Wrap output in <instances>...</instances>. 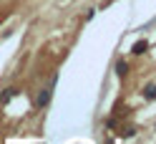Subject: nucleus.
Segmentation results:
<instances>
[{"label":"nucleus","instance_id":"nucleus-1","mask_svg":"<svg viewBox=\"0 0 156 144\" xmlns=\"http://www.w3.org/2000/svg\"><path fill=\"white\" fill-rule=\"evenodd\" d=\"M53 83H55V79H53ZM53 83H51V89H45V91H41V94H38V106H45V104L51 101V91H53Z\"/></svg>","mask_w":156,"mask_h":144},{"label":"nucleus","instance_id":"nucleus-2","mask_svg":"<svg viewBox=\"0 0 156 144\" xmlns=\"http://www.w3.org/2000/svg\"><path fill=\"white\" fill-rule=\"evenodd\" d=\"M15 94H18V89H5L3 94H0V101H3V104H8V101H10Z\"/></svg>","mask_w":156,"mask_h":144},{"label":"nucleus","instance_id":"nucleus-3","mask_svg":"<svg viewBox=\"0 0 156 144\" xmlns=\"http://www.w3.org/2000/svg\"><path fill=\"white\" fill-rule=\"evenodd\" d=\"M146 48H149V43H146V41H139V43L133 46V53H136V56H141V53L146 51Z\"/></svg>","mask_w":156,"mask_h":144},{"label":"nucleus","instance_id":"nucleus-4","mask_svg":"<svg viewBox=\"0 0 156 144\" xmlns=\"http://www.w3.org/2000/svg\"><path fill=\"white\" fill-rule=\"evenodd\" d=\"M144 99H149V101H151V99H156V83H151L149 89L144 91Z\"/></svg>","mask_w":156,"mask_h":144},{"label":"nucleus","instance_id":"nucleus-5","mask_svg":"<svg viewBox=\"0 0 156 144\" xmlns=\"http://www.w3.org/2000/svg\"><path fill=\"white\" fill-rule=\"evenodd\" d=\"M116 71H119V76H126V71H129V66H126V63L121 61L119 66H116Z\"/></svg>","mask_w":156,"mask_h":144}]
</instances>
